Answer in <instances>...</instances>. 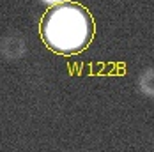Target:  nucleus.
I'll return each instance as SVG.
<instances>
[{"label": "nucleus", "mask_w": 154, "mask_h": 152, "mask_svg": "<svg viewBox=\"0 0 154 152\" xmlns=\"http://www.w3.org/2000/svg\"><path fill=\"white\" fill-rule=\"evenodd\" d=\"M39 2H43L45 5H48V7H57V5H60V4L67 2V0H39Z\"/></svg>", "instance_id": "4"}, {"label": "nucleus", "mask_w": 154, "mask_h": 152, "mask_svg": "<svg viewBox=\"0 0 154 152\" xmlns=\"http://www.w3.org/2000/svg\"><path fill=\"white\" fill-rule=\"evenodd\" d=\"M137 89L142 96L154 99V65L142 69L137 76Z\"/></svg>", "instance_id": "3"}, {"label": "nucleus", "mask_w": 154, "mask_h": 152, "mask_svg": "<svg viewBox=\"0 0 154 152\" xmlns=\"http://www.w3.org/2000/svg\"><path fill=\"white\" fill-rule=\"evenodd\" d=\"M43 43L59 55H76L91 44L94 20L91 13L76 2H64L50 7L41 20Z\"/></svg>", "instance_id": "1"}, {"label": "nucleus", "mask_w": 154, "mask_h": 152, "mask_svg": "<svg viewBox=\"0 0 154 152\" xmlns=\"http://www.w3.org/2000/svg\"><path fill=\"white\" fill-rule=\"evenodd\" d=\"M29 51L27 37L18 30H9L0 37V57L7 62L21 60Z\"/></svg>", "instance_id": "2"}]
</instances>
